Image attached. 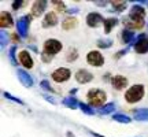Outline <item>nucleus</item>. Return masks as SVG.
I'll list each match as a JSON object with an SVG mask.
<instances>
[{"label": "nucleus", "mask_w": 148, "mask_h": 137, "mask_svg": "<svg viewBox=\"0 0 148 137\" xmlns=\"http://www.w3.org/2000/svg\"><path fill=\"white\" fill-rule=\"evenodd\" d=\"M145 96V86L143 84H134L125 92V100L129 104H134L143 100Z\"/></svg>", "instance_id": "obj_1"}, {"label": "nucleus", "mask_w": 148, "mask_h": 137, "mask_svg": "<svg viewBox=\"0 0 148 137\" xmlns=\"http://www.w3.org/2000/svg\"><path fill=\"white\" fill-rule=\"evenodd\" d=\"M86 99L89 101V104L92 107H103L104 103L107 100V95L104 90L101 89H97V88H93V89H90L88 92V95H86Z\"/></svg>", "instance_id": "obj_2"}, {"label": "nucleus", "mask_w": 148, "mask_h": 137, "mask_svg": "<svg viewBox=\"0 0 148 137\" xmlns=\"http://www.w3.org/2000/svg\"><path fill=\"white\" fill-rule=\"evenodd\" d=\"M62 42L56 40V38H48L47 41L44 42V45H42V52L44 53H48V55H56L58 52L62 51Z\"/></svg>", "instance_id": "obj_3"}, {"label": "nucleus", "mask_w": 148, "mask_h": 137, "mask_svg": "<svg viewBox=\"0 0 148 137\" xmlns=\"http://www.w3.org/2000/svg\"><path fill=\"white\" fill-rule=\"evenodd\" d=\"M123 25L126 26L127 30H140L144 27V19L143 18H137V16L127 15L126 18H123Z\"/></svg>", "instance_id": "obj_4"}, {"label": "nucleus", "mask_w": 148, "mask_h": 137, "mask_svg": "<svg viewBox=\"0 0 148 137\" xmlns=\"http://www.w3.org/2000/svg\"><path fill=\"white\" fill-rule=\"evenodd\" d=\"M51 77H52V79L55 81V82L62 84V82H66V81H69L70 79V77H71V71H70V68H67V67H59L53 71Z\"/></svg>", "instance_id": "obj_5"}, {"label": "nucleus", "mask_w": 148, "mask_h": 137, "mask_svg": "<svg viewBox=\"0 0 148 137\" xmlns=\"http://www.w3.org/2000/svg\"><path fill=\"white\" fill-rule=\"evenodd\" d=\"M86 62L93 67H101L104 64V58L99 51H90L86 55Z\"/></svg>", "instance_id": "obj_6"}, {"label": "nucleus", "mask_w": 148, "mask_h": 137, "mask_svg": "<svg viewBox=\"0 0 148 137\" xmlns=\"http://www.w3.org/2000/svg\"><path fill=\"white\" fill-rule=\"evenodd\" d=\"M32 15H25L19 18V21L16 23V29H18V33L21 37H26L27 36V27H29V23L32 21Z\"/></svg>", "instance_id": "obj_7"}, {"label": "nucleus", "mask_w": 148, "mask_h": 137, "mask_svg": "<svg viewBox=\"0 0 148 137\" xmlns=\"http://www.w3.org/2000/svg\"><path fill=\"white\" fill-rule=\"evenodd\" d=\"M134 51L137 53L148 52V36L147 34H140L137 37V41L134 44Z\"/></svg>", "instance_id": "obj_8"}, {"label": "nucleus", "mask_w": 148, "mask_h": 137, "mask_svg": "<svg viewBox=\"0 0 148 137\" xmlns=\"http://www.w3.org/2000/svg\"><path fill=\"white\" fill-rule=\"evenodd\" d=\"M18 60H19V63L25 68H32L34 66L33 58L30 56V53L27 52L26 49H23V51H21V52L18 53Z\"/></svg>", "instance_id": "obj_9"}, {"label": "nucleus", "mask_w": 148, "mask_h": 137, "mask_svg": "<svg viewBox=\"0 0 148 137\" xmlns=\"http://www.w3.org/2000/svg\"><path fill=\"white\" fill-rule=\"evenodd\" d=\"M75 79L79 84H88V82H90L93 79V74L88 71V70H85V68H81V70H78L75 73Z\"/></svg>", "instance_id": "obj_10"}, {"label": "nucleus", "mask_w": 148, "mask_h": 137, "mask_svg": "<svg viewBox=\"0 0 148 137\" xmlns=\"http://www.w3.org/2000/svg\"><path fill=\"white\" fill-rule=\"evenodd\" d=\"M111 85H112V88L116 90H122L123 88H126L127 86V78L125 75H114L112 78H111Z\"/></svg>", "instance_id": "obj_11"}, {"label": "nucleus", "mask_w": 148, "mask_h": 137, "mask_svg": "<svg viewBox=\"0 0 148 137\" xmlns=\"http://www.w3.org/2000/svg\"><path fill=\"white\" fill-rule=\"evenodd\" d=\"M86 23L89 27H97L100 23H104V19L99 12H90L86 16Z\"/></svg>", "instance_id": "obj_12"}, {"label": "nucleus", "mask_w": 148, "mask_h": 137, "mask_svg": "<svg viewBox=\"0 0 148 137\" xmlns=\"http://www.w3.org/2000/svg\"><path fill=\"white\" fill-rule=\"evenodd\" d=\"M47 1L45 0H36L32 5V16H41V14L45 11Z\"/></svg>", "instance_id": "obj_13"}, {"label": "nucleus", "mask_w": 148, "mask_h": 137, "mask_svg": "<svg viewBox=\"0 0 148 137\" xmlns=\"http://www.w3.org/2000/svg\"><path fill=\"white\" fill-rule=\"evenodd\" d=\"M58 23V15L53 12V11H49L45 14L44 19H42V27H52Z\"/></svg>", "instance_id": "obj_14"}, {"label": "nucleus", "mask_w": 148, "mask_h": 137, "mask_svg": "<svg viewBox=\"0 0 148 137\" xmlns=\"http://www.w3.org/2000/svg\"><path fill=\"white\" fill-rule=\"evenodd\" d=\"M18 77H19V81L22 82V85H23V86H26V88L33 86L32 77H30V75H29L25 70H18Z\"/></svg>", "instance_id": "obj_15"}, {"label": "nucleus", "mask_w": 148, "mask_h": 137, "mask_svg": "<svg viewBox=\"0 0 148 137\" xmlns=\"http://www.w3.org/2000/svg\"><path fill=\"white\" fill-rule=\"evenodd\" d=\"M12 16L8 14L7 11H1L0 12V27H8L12 26Z\"/></svg>", "instance_id": "obj_16"}, {"label": "nucleus", "mask_w": 148, "mask_h": 137, "mask_svg": "<svg viewBox=\"0 0 148 137\" xmlns=\"http://www.w3.org/2000/svg\"><path fill=\"white\" fill-rule=\"evenodd\" d=\"M77 25H78L77 18L67 16V18L63 19V22H62V29H63V30H73L74 27H77Z\"/></svg>", "instance_id": "obj_17"}, {"label": "nucleus", "mask_w": 148, "mask_h": 137, "mask_svg": "<svg viewBox=\"0 0 148 137\" xmlns=\"http://www.w3.org/2000/svg\"><path fill=\"white\" fill-rule=\"evenodd\" d=\"M129 15L132 16H137V18H145V10H144L143 5L140 4H134L132 5V8H130V11H129Z\"/></svg>", "instance_id": "obj_18"}, {"label": "nucleus", "mask_w": 148, "mask_h": 137, "mask_svg": "<svg viewBox=\"0 0 148 137\" xmlns=\"http://www.w3.org/2000/svg\"><path fill=\"white\" fill-rule=\"evenodd\" d=\"M133 118L136 121H148V108H138L133 111Z\"/></svg>", "instance_id": "obj_19"}, {"label": "nucleus", "mask_w": 148, "mask_h": 137, "mask_svg": "<svg viewBox=\"0 0 148 137\" xmlns=\"http://www.w3.org/2000/svg\"><path fill=\"white\" fill-rule=\"evenodd\" d=\"M122 41L125 42V44H133V42H134V33H133L132 30L125 29V30L122 32Z\"/></svg>", "instance_id": "obj_20"}, {"label": "nucleus", "mask_w": 148, "mask_h": 137, "mask_svg": "<svg viewBox=\"0 0 148 137\" xmlns=\"http://www.w3.org/2000/svg\"><path fill=\"white\" fill-rule=\"evenodd\" d=\"M118 25V19L116 18H107L104 19V32L110 33L112 30V27Z\"/></svg>", "instance_id": "obj_21"}, {"label": "nucleus", "mask_w": 148, "mask_h": 137, "mask_svg": "<svg viewBox=\"0 0 148 137\" xmlns=\"http://www.w3.org/2000/svg\"><path fill=\"white\" fill-rule=\"evenodd\" d=\"M62 103H63V105L69 107L71 110H75L77 107H79V103L77 101V99H74V97H66V99H63Z\"/></svg>", "instance_id": "obj_22"}, {"label": "nucleus", "mask_w": 148, "mask_h": 137, "mask_svg": "<svg viewBox=\"0 0 148 137\" xmlns=\"http://www.w3.org/2000/svg\"><path fill=\"white\" fill-rule=\"evenodd\" d=\"M114 110H115V105H114V103H107V104H104L103 107H100V108H99V112H100V114H103V115H106V114L112 112Z\"/></svg>", "instance_id": "obj_23"}, {"label": "nucleus", "mask_w": 148, "mask_h": 137, "mask_svg": "<svg viewBox=\"0 0 148 137\" xmlns=\"http://www.w3.org/2000/svg\"><path fill=\"white\" fill-rule=\"evenodd\" d=\"M111 4H112V10L115 11V12H121V11H123L126 8V3L125 1H119V0L116 1V0H114Z\"/></svg>", "instance_id": "obj_24"}, {"label": "nucleus", "mask_w": 148, "mask_h": 137, "mask_svg": "<svg viewBox=\"0 0 148 137\" xmlns=\"http://www.w3.org/2000/svg\"><path fill=\"white\" fill-rule=\"evenodd\" d=\"M112 119L116 122H119V123H129V122H132V119H130L129 116L123 115V114H114V115H112Z\"/></svg>", "instance_id": "obj_25"}, {"label": "nucleus", "mask_w": 148, "mask_h": 137, "mask_svg": "<svg viewBox=\"0 0 148 137\" xmlns=\"http://www.w3.org/2000/svg\"><path fill=\"white\" fill-rule=\"evenodd\" d=\"M77 58H78V51H77V49H74V48H71V49L69 51V53H67L66 59H67L69 62H73V60H75Z\"/></svg>", "instance_id": "obj_26"}, {"label": "nucleus", "mask_w": 148, "mask_h": 137, "mask_svg": "<svg viewBox=\"0 0 148 137\" xmlns=\"http://www.w3.org/2000/svg\"><path fill=\"white\" fill-rule=\"evenodd\" d=\"M79 108L82 110V112L88 114V115H93V114H95V111L92 110L88 104H85V103H79Z\"/></svg>", "instance_id": "obj_27"}, {"label": "nucleus", "mask_w": 148, "mask_h": 137, "mask_svg": "<svg viewBox=\"0 0 148 137\" xmlns=\"http://www.w3.org/2000/svg\"><path fill=\"white\" fill-rule=\"evenodd\" d=\"M15 51H16V47L15 45H12V47L10 48V59H11V62H12V64H14V66H16V60H15Z\"/></svg>", "instance_id": "obj_28"}, {"label": "nucleus", "mask_w": 148, "mask_h": 137, "mask_svg": "<svg viewBox=\"0 0 148 137\" xmlns=\"http://www.w3.org/2000/svg\"><path fill=\"white\" fill-rule=\"evenodd\" d=\"M97 45L100 48H108L112 45V41H111V40H99V41H97Z\"/></svg>", "instance_id": "obj_29"}, {"label": "nucleus", "mask_w": 148, "mask_h": 137, "mask_svg": "<svg viewBox=\"0 0 148 137\" xmlns=\"http://www.w3.org/2000/svg\"><path fill=\"white\" fill-rule=\"evenodd\" d=\"M4 96L7 97V99H10V100L15 101V103H18V104H23V101L19 100V99H16V97H14V96L11 95V93H8V92H4Z\"/></svg>", "instance_id": "obj_30"}, {"label": "nucleus", "mask_w": 148, "mask_h": 137, "mask_svg": "<svg viewBox=\"0 0 148 137\" xmlns=\"http://www.w3.org/2000/svg\"><path fill=\"white\" fill-rule=\"evenodd\" d=\"M40 86H41L42 89H45V90H49V92H52V86L49 85V82H48V81H41V82H40Z\"/></svg>", "instance_id": "obj_31"}, {"label": "nucleus", "mask_w": 148, "mask_h": 137, "mask_svg": "<svg viewBox=\"0 0 148 137\" xmlns=\"http://www.w3.org/2000/svg\"><path fill=\"white\" fill-rule=\"evenodd\" d=\"M53 5H56L58 7V11H60V12H63L64 10H66V5L62 3V1H52Z\"/></svg>", "instance_id": "obj_32"}, {"label": "nucleus", "mask_w": 148, "mask_h": 137, "mask_svg": "<svg viewBox=\"0 0 148 137\" xmlns=\"http://www.w3.org/2000/svg\"><path fill=\"white\" fill-rule=\"evenodd\" d=\"M52 58H53V56H51V55H48V53L41 52V59L44 60V62H49V60H51Z\"/></svg>", "instance_id": "obj_33"}, {"label": "nucleus", "mask_w": 148, "mask_h": 137, "mask_svg": "<svg viewBox=\"0 0 148 137\" xmlns=\"http://www.w3.org/2000/svg\"><path fill=\"white\" fill-rule=\"evenodd\" d=\"M22 4H23L22 1H19V0H16V1H14V3H12V8H14V10H18L19 7H22Z\"/></svg>", "instance_id": "obj_34"}, {"label": "nucleus", "mask_w": 148, "mask_h": 137, "mask_svg": "<svg viewBox=\"0 0 148 137\" xmlns=\"http://www.w3.org/2000/svg\"><path fill=\"white\" fill-rule=\"evenodd\" d=\"M127 52V49H123V51H119V52H116L115 55H114V58L115 59H118V58H122V56H123V55H125V53Z\"/></svg>", "instance_id": "obj_35"}, {"label": "nucleus", "mask_w": 148, "mask_h": 137, "mask_svg": "<svg viewBox=\"0 0 148 137\" xmlns=\"http://www.w3.org/2000/svg\"><path fill=\"white\" fill-rule=\"evenodd\" d=\"M0 40H1V45H5L7 40H5V33H4V32L0 33Z\"/></svg>", "instance_id": "obj_36"}]
</instances>
